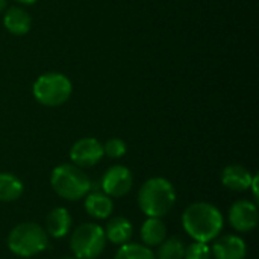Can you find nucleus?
I'll return each instance as SVG.
<instances>
[{
  "label": "nucleus",
  "mask_w": 259,
  "mask_h": 259,
  "mask_svg": "<svg viewBox=\"0 0 259 259\" xmlns=\"http://www.w3.org/2000/svg\"><path fill=\"white\" fill-rule=\"evenodd\" d=\"M23 194L21 181L11 173H0V202H14Z\"/></svg>",
  "instance_id": "f3484780"
},
{
  "label": "nucleus",
  "mask_w": 259,
  "mask_h": 259,
  "mask_svg": "<svg viewBox=\"0 0 259 259\" xmlns=\"http://www.w3.org/2000/svg\"><path fill=\"white\" fill-rule=\"evenodd\" d=\"M62 259H76V258H62Z\"/></svg>",
  "instance_id": "393cba45"
},
{
  "label": "nucleus",
  "mask_w": 259,
  "mask_h": 259,
  "mask_svg": "<svg viewBox=\"0 0 259 259\" xmlns=\"http://www.w3.org/2000/svg\"><path fill=\"white\" fill-rule=\"evenodd\" d=\"M252 179L253 178H252L250 171L246 167L238 165V164L228 165L222 173L223 185L232 191H244V190L250 188Z\"/></svg>",
  "instance_id": "9b49d317"
},
{
  "label": "nucleus",
  "mask_w": 259,
  "mask_h": 259,
  "mask_svg": "<svg viewBox=\"0 0 259 259\" xmlns=\"http://www.w3.org/2000/svg\"><path fill=\"white\" fill-rule=\"evenodd\" d=\"M106 240H109L114 244H126L134 234V228L129 220L124 217H114L108 222L106 229L103 231Z\"/></svg>",
  "instance_id": "4468645a"
},
{
  "label": "nucleus",
  "mask_w": 259,
  "mask_h": 259,
  "mask_svg": "<svg viewBox=\"0 0 259 259\" xmlns=\"http://www.w3.org/2000/svg\"><path fill=\"white\" fill-rule=\"evenodd\" d=\"M105 232L96 223H83L77 226L70 240V247L76 259H96L105 250Z\"/></svg>",
  "instance_id": "423d86ee"
},
{
  "label": "nucleus",
  "mask_w": 259,
  "mask_h": 259,
  "mask_svg": "<svg viewBox=\"0 0 259 259\" xmlns=\"http://www.w3.org/2000/svg\"><path fill=\"white\" fill-rule=\"evenodd\" d=\"M103 156V146L96 138H82L70 150V158L77 167H93Z\"/></svg>",
  "instance_id": "6e6552de"
},
{
  "label": "nucleus",
  "mask_w": 259,
  "mask_h": 259,
  "mask_svg": "<svg viewBox=\"0 0 259 259\" xmlns=\"http://www.w3.org/2000/svg\"><path fill=\"white\" fill-rule=\"evenodd\" d=\"M49 246L47 232L36 223H21L8 237V247L12 253L29 258L41 253Z\"/></svg>",
  "instance_id": "20e7f679"
},
{
  "label": "nucleus",
  "mask_w": 259,
  "mask_h": 259,
  "mask_svg": "<svg viewBox=\"0 0 259 259\" xmlns=\"http://www.w3.org/2000/svg\"><path fill=\"white\" fill-rule=\"evenodd\" d=\"M185 244L181 238L171 237L164 240L158 249V259H184Z\"/></svg>",
  "instance_id": "a211bd4d"
},
{
  "label": "nucleus",
  "mask_w": 259,
  "mask_h": 259,
  "mask_svg": "<svg viewBox=\"0 0 259 259\" xmlns=\"http://www.w3.org/2000/svg\"><path fill=\"white\" fill-rule=\"evenodd\" d=\"M85 209L87 212L94 217V219H106L112 214L114 211V203L109 196L103 193H91L85 199Z\"/></svg>",
  "instance_id": "2eb2a0df"
},
{
  "label": "nucleus",
  "mask_w": 259,
  "mask_h": 259,
  "mask_svg": "<svg viewBox=\"0 0 259 259\" xmlns=\"http://www.w3.org/2000/svg\"><path fill=\"white\" fill-rule=\"evenodd\" d=\"M176 202L173 185L162 178H153L143 184L138 193V205L147 217L161 219L167 215Z\"/></svg>",
  "instance_id": "f03ea898"
},
{
  "label": "nucleus",
  "mask_w": 259,
  "mask_h": 259,
  "mask_svg": "<svg viewBox=\"0 0 259 259\" xmlns=\"http://www.w3.org/2000/svg\"><path fill=\"white\" fill-rule=\"evenodd\" d=\"M247 253L246 243L235 235H225L215 240L212 255L215 259H244Z\"/></svg>",
  "instance_id": "9d476101"
},
{
  "label": "nucleus",
  "mask_w": 259,
  "mask_h": 259,
  "mask_svg": "<svg viewBox=\"0 0 259 259\" xmlns=\"http://www.w3.org/2000/svg\"><path fill=\"white\" fill-rule=\"evenodd\" d=\"M32 91L38 103H41L42 106L55 108L64 105L70 99L73 87L67 76L50 71L35 80Z\"/></svg>",
  "instance_id": "39448f33"
},
{
  "label": "nucleus",
  "mask_w": 259,
  "mask_h": 259,
  "mask_svg": "<svg viewBox=\"0 0 259 259\" xmlns=\"http://www.w3.org/2000/svg\"><path fill=\"white\" fill-rule=\"evenodd\" d=\"M70 226H71V217L65 208H53L46 219L47 234L53 238L65 237L70 231Z\"/></svg>",
  "instance_id": "ddd939ff"
},
{
  "label": "nucleus",
  "mask_w": 259,
  "mask_h": 259,
  "mask_svg": "<svg viewBox=\"0 0 259 259\" xmlns=\"http://www.w3.org/2000/svg\"><path fill=\"white\" fill-rule=\"evenodd\" d=\"M17 2H20V3H23V5H33L36 0H17Z\"/></svg>",
  "instance_id": "5701e85b"
},
{
  "label": "nucleus",
  "mask_w": 259,
  "mask_h": 259,
  "mask_svg": "<svg viewBox=\"0 0 259 259\" xmlns=\"http://www.w3.org/2000/svg\"><path fill=\"white\" fill-rule=\"evenodd\" d=\"M52 188L65 200H79L91 190V182L83 170L74 164H61L52 171Z\"/></svg>",
  "instance_id": "7ed1b4c3"
},
{
  "label": "nucleus",
  "mask_w": 259,
  "mask_h": 259,
  "mask_svg": "<svg viewBox=\"0 0 259 259\" xmlns=\"http://www.w3.org/2000/svg\"><path fill=\"white\" fill-rule=\"evenodd\" d=\"M229 222L238 232H250L258 225L256 205L249 200H238L231 206Z\"/></svg>",
  "instance_id": "1a4fd4ad"
},
{
  "label": "nucleus",
  "mask_w": 259,
  "mask_h": 259,
  "mask_svg": "<svg viewBox=\"0 0 259 259\" xmlns=\"http://www.w3.org/2000/svg\"><path fill=\"white\" fill-rule=\"evenodd\" d=\"M250 187L253 188V197H255V199H258V176H255V178L252 179Z\"/></svg>",
  "instance_id": "4be33fe9"
},
{
  "label": "nucleus",
  "mask_w": 259,
  "mask_h": 259,
  "mask_svg": "<svg viewBox=\"0 0 259 259\" xmlns=\"http://www.w3.org/2000/svg\"><path fill=\"white\" fill-rule=\"evenodd\" d=\"M182 225L193 240L208 243L220 235L223 229V217L214 205L199 202L185 209L182 215Z\"/></svg>",
  "instance_id": "f257e3e1"
},
{
  "label": "nucleus",
  "mask_w": 259,
  "mask_h": 259,
  "mask_svg": "<svg viewBox=\"0 0 259 259\" xmlns=\"http://www.w3.org/2000/svg\"><path fill=\"white\" fill-rule=\"evenodd\" d=\"M184 259H211V249L206 243L194 241L185 249Z\"/></svg>",
  "instance_id": "412c9836"
},
{
  "label": "nucleus",
  "mask_w": 259,
  "mask_h": 259,
  "mask_svg": "<svg viewBox=\"0 0 259 259\" xmlns=\"http://www.w3.org/2000/svg\"><path fill=\"white\" fill-rule=\"evenodd\" d=\"M115 259H156L153 252L147 247V246H141V244H123Z\"/></svg>",
  "instance_id": "6ab92c4d"
},
{
  "label": "nucleus",
  "mask_w": 259,
  "mask_h": 259,
  "mask_svg": "<svg viewBox=\"0 0 259 259\" xmlns=\"http://www.w3.org/2000/svg\"><path fill=\"white\" fill-rule=\"evenodd\" d=\"M165 226L159 219L149 217L141 228V240L147 247H156L165 240Z\"/></svg>",
  "instance_id": "dca6fc26"
},
{
  "label": "nucleus",
  "mask_w": 259,
  "mask_h": 259,
  "mask_svg": "<svg viewBox=\"0 0 259 259\" xmlns=\"http://www.w3.org/2000/svg\"><path fill=\"white\" fill-rule=\"evenodd\" d=\"M5 6H6V0H0V12L5 9Z\"/></svg>",
  "instance_id": "b1692460"
},
{
  "label": "nucleus",
  "mask_w": 259,
  "mask_h": 259,
  "mask_svg": "<svg viewBox=\"0 0 259 259\" xmlns=\"http://www.w3.org/2000/svg\"><path fill=\"white\" fill-rule=\"evenodd\" d=\"M134 184V178L129 168L123 165H114L108 168L102 178V188L109 197H123L126 196Z\"/></svg>",
  "instance_id": "0eeeda50"
},
{
  "label": "nucleus",
  "mask_w": 259,
  "mask_h": 259,
  "mask_svg": "<svg viewBox=\"0 0 259 259\" xmlns=\"http://www.w3.org/2000/svg\"><path fill=\"white\" fill-rule=\"evenodd\" d=\"M3 26L9 33L21 36V35H26L30 30L32 17L23 8L14 6V8H9L6 11V14L3 17Z\"/></svg>",
  "instance_id": "f8f14e48"
},
{
  "label": "nucleus",
  "mask_w": 259,
  "mask_h": 259,
  "mask_svg": "<svg viewBox=\"0 0 259 259\" xmlns=\"http://www.w3.org/2000/svg\"><path fill=\"white\" fill-rule=\"evenodd\" d=\"M127 147L126 143L120 138H111L103 144V155L112 158V159H118L126 153Z\"/></svg>",
  "instance_id": "aec40b11"
}]
</instances>
